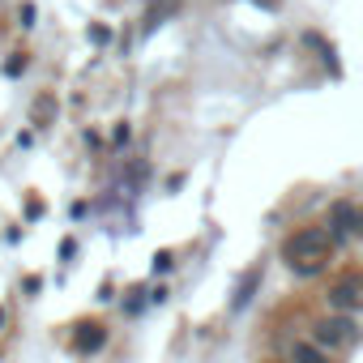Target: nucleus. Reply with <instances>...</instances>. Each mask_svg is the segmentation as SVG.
<instances>
[{
	"label": "nucleus",
	"mask_w": 363,
	"mask_h": 363,
	"mask_svg": "<svg viewBox=\"0 0 363 363\" xmlns=\"http://www.w3.org/2000/svg\"><path fill=\"white\" fill-rule=\"evenodd\" d=\"M329 303H333V312H354V308L363 303V278H359V274L337 278V282L329 286Z\"/></svg>",
	"instance_id": "nucleus-4"
},
{
	"label": "nucleus",
	"mask_w": 363,
	"mask_h": 363,
	"mask_svg": "<svg viewBox=\"0 0 363 363\" xmlns=\"http://www.w3.org/2000/svg\"><path fill=\"white\" fill-rule=\"evenodd\" d=\"M329 252H333L329 227H299V231H291V235L282 240V261H286V269L299 274V278L320 274L325 261H329Z\"/></svg>",
	"instance_id": "nucleus-1"
},
{
	"label": "nucleus",
	"mask_w": 363,
	"mask_h": 363,
	"mask_svg": "<svg viewBox=\"0 0 363 363\" xmlns=\"http://www.w3.org/2000/svg\"><path fill=\"white\" fill-rule=\"evenodd\" d=\"M286 359H291V363H333V354H329L325 346H316L312 337H303V342H291Z\"/></svg>",
	"instance_id": "nucleus-5"
},
{
	"label": "nucleus",
	"mask_w": 363,
	"mask_h": 363,
	"mask_svg": "<svg viewBox=\"0 0 363 363\" xmlns=\"http://www.w3.org/2000/svg\"><path fill=\"white\" fill-rule=\"evenodd\" d=\"M312 342L325 346L329 354H333V350H350V346L359 342V320H354V312H329V316L312 320Z\"/></svg>",
	"instance_id": "nucleus-2"
},
{
	"label": "nucleus",
	"mask_w": 363,
	"mask_h": 363,
	"mask_svg": "<svg viewBox=\"0 0 363 363\" xmlns=\"http://www.w3.org/2000/svg\"><path fill=\"white\" fill-rule=\"evenodd\" d=\"M359 231H363V214L350 201H337L329 210V235H333V244H350Z\"/></svg>",
	"instance_id": "nucleus-3"
}]
</instances>
